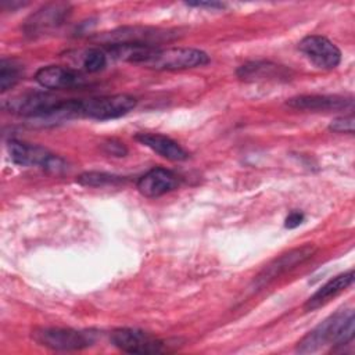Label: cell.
<instances>
[{"mask_svg": "<svg viewBox=\"0 0 355 355\" xmlns=\"http://www.w3.org/2000/svg\"><path fill=\"white\" fill-rule=\"evenodd\" d=\"M298 49L312 64L322 69H333L341 62L340 49L320 35L305 36L298 43Z\"/></svg>", "mask_w": 355, "mask_h": 355, "instance_id": "cell-9", "label": "cell"}, {"mask_svg": "<svg viewBox=\"0 0 355 355\" xmlns=\"http://www.w3.org/2000/svg\"><path fill=\"white\" fill-rule=\"evenodd\" d=\"M101 147L105 154L112 155V157H125L128 154L126 146L116 139H108L107 141L103 143Z\"/></svg>", "mask_w": 355, "mask_h": 355, "instance_id": "cell-22", "label": "cell"}, {"mask_svg": "<svg viewBox=\"0 0 355 355\" xmlns=\"http://www.w3.org/2000/svg\"><path fill=\"white\" fill-rule=\"evenodd\" d=\"M208 62H209L208 54L198 49L154 47L140 65L151 69L178 71V69L202 67Z\"/></svg>", "mask_w": 355, "mask_h": 355, "instance_id": "cell-3", "label": "cell"}, {"mask_svg": "<svg viewBox=\"0 0 355 355\" xmlns=\"http://www.w3.org/2000/svg\"><path fill=\"white\" fill-rule=\"evenodd\" d=\"M136 107V98L129 94H112L87 100L72 98V118L108 121L126 115Z\"/></svg>", "mask_w": 355, "mask_h": 355, "instance_id": "cell-2", "label": "cell"}, {"mask_svg": "<svg viewBox=\"0 0 355 355\" xmlns=\"http://www.w3.org/2000/svg\"><path fill=\"white\" fill-rule=\"evenodd\" d=\"M135 139L141 143L143 146L148 147L150 150L155 151L161 157L169 161H184L189 158L187 151L178 144L171 137L161 135V133H151V132H139Z\"/></svg>", "mask_w": 355, "mask_h": 355, "instance_id": "cell-16", "label": "cell"}, {"mask_svg": "<svg viewBox=\"0 0 355 355\" xmlns=\"http://www.w3.org/2000/svg\"><path fill=\"white\" fill-rule=\"evenodd\" d=\"M329 129L337 133H354V115H344L333 119L329 125Z\"/></svg>", "mask_w": 355, "mask_h": 355, "instance_id": "cell-21", "label": "cell"}, {"mask_svg": "<svg viewBox=\"0 0 355 355\" xmlns=\"http://www.w3.org/2000/svg\"><path fill=\"white\" fill-rule=\"evenodd\" d=\"M71 6L68 3H50L33 12L24 25L26 36L35 37L58 28L68 18Z\"/></svg>", "mask_w": 355, "mask_h": 355, "instance_id": "cell-11", "label": "cell"}, {"mask_svg": "<svg viewBox=\"0 0 355 355\" xmlns=\"http://www.w3.org/2000/svg\"><path fill=\"white\" fill-rule=\"evenodd\" d=\"M286 104L302 111H338L351 108L354 100L337 94H304L288 98Z\"/></svg>", "mask_w": 355, "mask_h": 355, "instance_id": "cell-14", "label": "cell"}, {"mask_svg": "<svg viewBox=\"0 0 355 355\" xmlns=\"http://www.w3.org/2000/svg\"><path fill=\"white\" fill-rule=\"evenodd\" d=\"M176 37V33L166 29L150 28V26H123L110 32L100 33L94 40L111 46V44H141L159 47L161 43L171 42Z\"/></svg>", "mask_w": 355, "mask_h": 355, "instance_id": "cell-5", "label": "cell"}, {"mask_svg": "<svg viewBox=\"0 0 355 355\" xmlns=\"http://www.w3.org/2000/svg\"><path fill=\"white\" fill-rule=\"evenodd\" d=\"M111 343L128 354H159L165 352V341L147 331L130 327L115 329L111 333Z\"/></svg>", "mask_w": 355, "mask_h": 355, "instance_id": "cell-8", "label": "cell"}, {"mask_svg": "<svg viewBox=\"0 0 355 355\" xmlns=\"http://www.w3.org/2000/svg\"><path fill=\"white\" fill-rule=\"evenodd\" d=\"M352 282H354V270L352 269L330 279L315 294H312L306 300V302L304 305L305 311H315V309L323 306L331 298L337 297L341 291H344L347 287H349L352 284Z\"/></svg>", "mask_w": 355, "mask_h": 355, "instance_id": "cell-17", "label": "cell"}, {"mask_svg": "<svg viewBox=\"0 0 355 355\" xmlns=\"http://www.w3.org/2000/svg\"><path fill=\"white\" fill-rule=\"evenodd\" d=\"M316 251V247L312 244H305L298 248H293L280 257L275 258L266 268L261 270V273L255 277L254 284L257 287H263L265 284L273 282L279 276L287 273L288 270L294 269L295 266L301 265L306 259H309Z\"/></svg>", "mask_w": 355, "mask_h": 355, "instance_id": "cell-10", "label": "cell"}, {"mask_svg": "<svg viewBox=\"0 0 355 355\" xmlns=\"http://www.w3.org/2000/svg\"><path fill=\"white\" fill-rule=\"evenodd\" d=\"M62 101V98H58L50 93L31 92L7 100L3 107L10 112L22 116L58 119Z\"/></svg>", "mask_w": 355, "mask_h": 355, "instance_id": "cell-4", "label": "cell"}, {"mask_svg": "<svg viewBox=\"0 0 355 355\" xmlns=\"http://www.w3.org/2000/svg\"><path fill=\"white\" fill-rule=\"evenodd\" d=\"M187 6H190V7H207V8H223L225 7L223 3H218V1H194V3H187Z\"/></svg>", "mask_w": 355, "mask_h": 355, "instance_id": "cell-24", "label": "cell"}, {"mask_svg": "<svg viewBox=\"0 0 355 355\" xmlns=\"http://www.w3.org/2000/svg\"><path fill=\"white\" fill-rule=\"evenodd\" d=\"M32 338L53 351H78L89 347L93 341L92 336L85 331L61 327L36 329L32 331Z\"/></svg>", "mask_w": 355, "mask_h": 355, "instance_id": "cell-7", "label": "cell"}, {"mask_svg": "<svg viewBox=\"0 0 355 355\" xmlns=\"http://www.w3.org/2000/svg\"><path fill=\"white\" fill-rule=\"evenodd\" d=\"M107 64V53L93 47L86 50L85 55H83V67L87 72L90 73H96L98 71H101Z\"/></svg>", "mask_w": 355, "mask_h": 355, "instance_id": "cell-20", "label": "cell"}, {"mask_svg": "<svg viewBox=\"0 0 355 355\" xmlns=\"http://www.w3.org/2000/svg\"><path fill=\"white\" fill-rule=\"evenodd\" d=\"M21 75H22V69L17 61L8 60V58H1V61H0V90H1V93L14 87L19 82Z\"/></svg>", "mask_w": 355, "mask_h": 355, "instance_id": "cell-18", "label": "cell"}, {"mask_svg": "<svg viewBox=\"0 0 355 355\" xmlns=\"http://www.w3.org/2000/svg\"><path fill=\"white\" fill-rule=\"evenodd\" d=\"M179 186V178L175 172L162 168L155 166L146 172L139 180H137V190L148 198H155L159 196H164L173 189Z\"/></svg>", "mask_w": 355, "mask_h": 355, "instance_id": "cell-13", "label": "cell"}, {"mask_svg": "<svg viewBox=\"0 0 355 355\" xmlns=\"http://www.w3.org/2000/svg\"><path fill=\"white\" fill-rule=\"evenodd\" d=\"M36 82L47 89H75L87 85L86 76L78 71L61 65H47L37 69Z\"/></svg>", "mask_w": 355, "mask_h": 355, "instance_id": "cell-12", "label": "cell"}, {"mask_svg": "<svg viewBox=\"0 0 355 355\" xmlns=\"http://www.w3.org/2000/svg\"><path fill=\"white\" fill-rule=\"evenodd\" d=\"M304 219H305V216H304L302 212H300V211H293V212H290V214L287 215V218H286V220H284V226H286L287 229L298 227V226L304 222Z\"/></svg>", "mask_w": 355, "mask_h": 355, "instance_id": "cell-23", "label": "cell"}, {"mask_svg": "<svg viewBox=\"0 0 355 355\" xmlns=\"http://www.w3.org/2000/svg\"><path fill=\"white\" fill-rule=\"evenodd\" d=\"M355 316L352 309H343L330 315L311 330L297 345V352L311 354L330 344L344 347L354 340Z\"/></svg>", "mask_w": 355, "mask_h": 355, "instance_id": "cell-1", "label": "cell"}, {"mask_svg": "<svg viewBox=\"0 0 355 355\" xmlns=\"http://www.w3.org/2000/svg\"><path fill=\"white\" fill-rule=\"evenodd\" d=\"M126 179L118 175L107 173V172H85L78 176L76 182L82 186H89V187H104V186H111V184H121Z\"/></svg>", "mask_w": 355, "mask_h": 355, "instance_id": "cell-19", "label": "cell"}, {"mask_svg": "<svg viewBox=\"0 0 355 355\" xmlns=\"http://www.w3.org/2000/svg\"><path fill=\"white\" fill-rule=\"evenodd\" d=\"M8 153L11 161L21 166H39L53 173H61L67 169V164L61 157L37 144L10 140Z\"/></svg>", "mask_w": 355, "mask_h": 355, "instance_id": "cell-6", "label": "cell"}, {"mask_svg": "<svg viewBox=\"0 0 355 355\" xmlns=\"http://www.w3.org/2000/svg\"><path fill=\"white\" fill-rule=\"evenodd\" d=\"M236 75L244 82L287 80L291 78V71L283 65L269 61H251L239 67Z\"/></svg>", "mask_w": 355, "mask_h": 355, "instance_id": "cell-15", "label": "cell"}]
</instances>
